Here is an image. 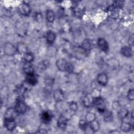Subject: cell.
Listing matches in <instances>:
<instances>
[{"instance_id":"9","label":"cell","mask_w":134,"mask_h":134,"mask_svg":"<svg viewBox=\"0 0 134 134\" xmlns=\"http://www.w3.org/2000/svg\"><path fill=\"white\" fill-rule=\"evenodd\" d=\"M94 98L92 94H86L83 100L84 105L86 107H90L94 104Z\"/></svg>"},{"instance_id":"6","label":"cell","mask_w":134,"mask_h":134,"mask_svg":"<svg viewBox=\"0 0 134 134\" xmlns=\"http://www.w3.org/2000/svg\"><path fill=\"white\" fill-rule=\"evenodd\" d=\"M69 63V62L66 61L65 59L61 58L57 60L55 64L59 70L62 72H66Z\"/></svg>"},{"instance_id":"23","label":"cell","mask_w":134,"mask_h":134,"mask_svg":"<svg viewBox=\"0 0 134 134\" xmlns=\"http://www.w3.org/2000/svg\"><path fill=\"white\" fill-rule=\"evenodd\" d=\"M88 124V126L91 129L92 131L94 132L98 131V130L99 128V124L98 122V121H96V120Z\"/></svg>"},{"instance_id":"35","label":"cell","mask_w":134,"mask_h":134,"mask_svg":"<svg viewBox=\"0 0 134 134\" xmlns=\"http://www.w3.org/2000/svg\"><path fill=\"white\" fill-rule=\"evenodd\" d=\"M128 43H129V44L130 48H131V47L133 46V36H130V37L129 38Z\"/></svg>"},{"instance_id":"20","label":"cell","mask_w":134,"mask_h":134,"mask_svg":"<svg viewBox=\"0 0 134 134\" xmlns=\"http://www.w3.org/2000/svg\"><path fill=\"white\" fill-rule=\"evenodd\" d=\"M16 49L17 51L20 54H24L26 52H28L27 46L24 43H19L16 47Z\"/></svg>"},{"instance_id":"14","label":"cell","mask_w":134,"mask_h":134,"mask_svg":"<svg viewBox=\"0 0 134 134\" xmlns=\"http://www.w3.org/2000/svg\"><path fill=\"white\" fill-rule=\"evenodd\" d=\"M16 114L17 113L15 110V108H9L6 110L5 113V114L4 115V119H14V117H15Z\"/></svg>"},{"instance_id":"15","label":"cell","mask_w":134,"mask_h":134,"mask_svg":"<svg viewBox=\"0 0 134 134\" xmlns=\"http://www.w3.org/2000/svg\"><path fill=\"white\" fill-rule=\"evenodd\" d=\"M26 26L23 23L18 22L16 24V30L18 34L20 36H23L26 34Z\"/></svg>"},{"instance_id":"31","label":"cell","mask_w":134,"mask_h":134,"mask_svg":"<svg viewBox=\"0 0 134 134\" xmlns=\"http://www.w3.org/2000/svg\"><path fill=\"white\" fill-rule=\"evenodd\" d=\"M69 108L71 110H72L73 111H76L78 108L77 103L75 102H70L69 104Z\"/></svg>"},{"instance_id":"22","label":"cell","mask_w":134,"mask_h":134,"mask_svg":"<svg viewBox=\"0 0 134 134\" xmlns=\"http://www.w3.org/2000/svg\"><path fill=\"white\" fill-rule=\"evenodd\" d=\"M55 37L56 36L55 33L52 31H49L47 33L46 39L48 42L49 43H53L55 39Z\"/></svg>"},{"instance_id":"11","label":"cell","mask_w":134,"mask_h":134,"mask_svg":"<svg viewBox=\"0 0 134 134\" xmlns=\"http://www.w3.org/2000/svg\"><path fill=\"white\" fill-rule=\"evenodd\" d=\"M52 114L49 111H44L41 115V120L44 124H48L50 122L52 118Z\"/></svg>"},{"instance_id":"12","label":"cell","mask_w":134,"mask_h":134,"mask_svg":"<svg viewBox=\"0 0 134 134\" xmlns=\"http://www.w3.org/2000/svg\"><path fill=\"white\" fill-rule=\"evenodd\" d=\"M54 99L57 102H61L64 99V95L62 91L58 89L56 90L53 93Z\"/></svg>"},{"instance_id":"28","label":"cell","mask_w":134,"mask_h":134,"mask_svg":"<svg viewBox=\"0 0 134 134\" xmlns=\"http://www.w3.org/2000/svg\"><path fill=\"white\" fill-rule=\"evenodd\" d=\"M34 58L33 54L30 52H27L24 54V59L26 62L31 63L34 60Z\"/></svg>"},{"instance_id":"18","label":"cell","mask_w":134,"mask_h":134,"mask_svg":"<svg viewBox=\"0 0 134 134\" xmlns=\"http://www.w3.org/2000/svg\"><path fill=\"white\" fill-rule=\"evenodd\" d=\"M132 126L133 124H131L130 122L122 120L120 126V129L124 132H128L131 130Z\"/></svg>"},{"instance_id":"26","label":"cell","mask_w":134,"mask_h":134,"mask_svg":"<svg viewBox=\"0 0 134 134\" xmlns=\"http://www.w3.org/2000/svg\"><path fill=\"white\" fill-rule=\"evenodd\" d=\"M96 115L92 112H88L85 115V120L87 122L90 123L96 120Z\"/></svg>"},{"instance_id":"13","label":"cell","mask_w":134,"mask_h":134,"mask_svg":"<svg viewBox=\"0 0 134 134\" xmlns=\"http://www.w3.org/2000/svg\"><path fill=\"white\" fill-rule=\"evenodd\" d=\"M68 123L67 118L63 115H61L58 119L57 121V125L58 127H59L61 129H64Z\"/></svg>"},{"instance_id":"3","label":"cell","mask_w":134,"mask_h":134,"mask_svg":"<svg viewBox=\"0 0 134 134\" xmlns=\"http://www.w3.org/2000/svg\"><path fill=\"white\" fill-rule=\"evenodd\" d=\"M19 13L25 16H28L31 13V8L29 5L25 2H23L19 4L18 7Z\"/></svg>"},{"instance_id":"16","label":"cell","mask_w":134,"mask_h":134,"mask_svg":"<svg viewBox=\"0 0 134 134\" xmlns=\"http://www.w3.org/2000/svg\"><path fill=\"white\" fill-rule=\"evenodd\" d=\"M23 69L24 72L26 74V75L33 74L34 73V69L31 63L26 62L23 66Z\"/></svg>"},{"instance_id":"21","label":"cell","mask_w":134,"mask_h":134,"mask_svg":"<svg viewBox=\"0 0 134 134\" xmlns=\"http://www.w3.org/2000/svg\"><path fill=\"white\" fill-rule=\"evenodd\" d=\"M129 114V111L127 109L123 108L120 109L118 113V116L121 120H123L126 118Z\"/></svg>"},{"instance_id":"1","label":"cell","mask_w":134,"mask_h":134,"mask_svg":"<svg viewBox=\"0 0 134 134\" xmlns=\"http://www.w3.org/2000/svg\"><path fill=\"white\" fill-rule=\"evenodd\" d=\"M85 5L82 2H79L74 5L73 8V12L74 15L78 18H82L85 12Z\"/></svg>"},{"instance_id":"33","label":"cell","mask_w":134,"mask_h":134,"mask_svg":"<svg viewBox=\"0 0 134 134\" xmlns=\"http://www.w3.org/2000/svg\"><path fill=\"white\" fill-rule=\"evenodd\" d=\"M54 81L53 79H51V78H48L47 79L45 80V83L48 86H51L53 84Z\"/></svg>"},{"instance_id":"25","label":"cell","mask_w":134,"mask_h":134,"mask_svg":"<svg viewBox=\"0 0 134 134\" xmlns=\"http://www.w3.org/2000/svg\"><path fill=\"white\" fill-rule=\"evenodd\" d=\"M49 62L47 61V60H44V61H42V62H40L38 64V65L37 66V68L40 71H42L45 70L49 66Z\"/></svg>"},{"instance_id":"10","label":"cell","mask_w":134,"mask_h":134,"mask_svg":"<svg viewBox=\"0 0 134 134\" xmlns=\"http://www.w3.org/2000/svg\"><path fill=\"white\" fill-rule=\"evenodd\" d=\"M108 81L107 75L105 73H102L98 75L97 77V82L102 86H105Z\"/></svg>"},{"instance_id":"34","label":"cell","mask_w":134,"mask_h":134,"mask_svg":"<svg viewBox=\"0 0 134 134\" xmlns=\"http://www.w3.org/2000/svg\"><path fill=\"white\" fill-rule=\"evenodd\" d=\"M35 18L37 21H40L42 19V16L40 13H36L35 15Z\"/></svg>"},{"instance_id":"30","label":"cell","mask_w":134,"mask_h":134,"mask_svg":"<svg viewBox=\"0 0 134 134\" xmlns=\"http://www.w3.org/2000/svg\"><path fill=\"white\" fill-rule=\"evenodd\" d=\"M79 127L82 130H86V128L88 127V122L85 120H81L79 122Z\"/></svg>"},{"instance_id":"27","label":"cell","mask_w":134,"mask_h":134,"mask_svg":"<svg viewBox=\"0 0 134 134\" xmlns=\"http://www.w3.org/2000/svg\"><path fill=\"white\" fill-rule=\"evenodd\" d=\"M92 44L88 39H85L82 44V47L85 51H90L91 49Z\"/></svg>"},{"instance_id":"29","label":"cell","mask_w":134,"mask_h":134,"mask_svg":"<svg viewBox=\"0 0 134 134\" xmlns=\"http://www.w3.org/2000/svg\"><path fill=\"white\" fill-rule=\"evenodd\" d=\"M104 120L106 122H110L112 121L113 119V116L111 112L108 111H105L104 113Z\"/></svg>"},{"instance_id":"2","label":"cell","mask_w":134,"mask_h":134,"mask_svg":"<svg viewBox=\"0 0 134 134\" xmlns=\"http://www.w3.org/2000/svg\"><path fill=\"white\" fill-rule=\"evenodd\" d=\"M21 96H21V97H19L17 99L15 107V110L16 111L17 113L19 114H23L25 113L27 109V105L24 102L23 99L21 98Z\"/></svg>"},{"instance_id":"5","label":"cell","mask_w":134,"mask_h":134,"mask_svg":"<svg viewBox=\"0 0 134 134\" xmlns=\"http://www.w3.org/2000/svg\"><path fill=\"white\" fill-rule=\"evenodd\" d=\"M97 110L101 113H104L105 111V105L103 99L99 97L94 98V104Z\"/></svg>"},{"instance_id":"24","label":"cell","mask_w":134,"mask_h":134,"mask_svg":"<svg viewBox=\"0 0 134 134\" xmlns=\"http://www.w3.org/2000/svg\"><path fill=\"white\" fill-rule=\"evenodd\" d=\"M46 19L49 23H52L55 19V15L54 12L50 9H48L46 12Z\"/></svg>"},{"instance_id":"19","label":"cell","mask_w":134,"mask_h":134,"mask_svg":"<svg viewBox=\"0 0 134 134\" xmlns=\"http://www.w3.org/2000/svg\"><path fill=\"white\" fill-rule=\"evenodd\" d=\"M26 81L28 84L31 85H35L38 82L37 79L34 73L27 75V76L26 77Z\"/></svg>"},{"instance_id":"17","label":"cell","mask_w":134,"mask_h":134,"mask_svg":"<svg viewBox=\"0 0 134 134\" xmlns=\"http://www.w3.org/2000/svg\"><path fill=\"white\" fill-rule=\"evenodd\" d=\"M121 54L125 57L129 58L131 57L132 55V51L131 48L130 47L125 46L123 47L120 50Z\"/></svg>"},{"instance_id":"32","label":"cell","mask_w":134,"mask_h":134,"mask_svg":"<svg viewBox=\"0 0 134 134\" xmlns=\"http://www.w3.org/2000/svg\"><path fill=\"white\" fill-rule=\"evenodd\" d=\"M127 98L130 101L133 100V99H134V91L133 89H131L128 91V94H127Z\"/></svg>"},{"instance_id":"4","label":"cell","mask_w":134,"mask_h":134,"mask_svg":"<svg viewBox=\"0 0 134 134\" xmlns=\"http://www.w3.org/2000/svg\"><path fill=\"white\" fill-rule=\"evenodd\" d=\"M4 51L6 55L9 56L14 55L16 52H17L16 47L9 42H7L5 44L4 47Z\"/></svg>"},{"instance_id":"8","label":"cell","mask_w":134,"mask_h":134,"mask_svg":"<svg viewBox=\"0 0 134 134\" xmlns=\"http://www.w3.org/2000/svg\"><path fill=\"white\" fill-rule=\"evenodd\" d=\"M4 125L5 128L9 131L14 130L16 127V123L14 119H4Z\"/></svg>"},{"instance_id":"36","label":"cell","mask_w":134,"mask_h":134,"mask_svg":"<svg viewBox=\"0 0 134 134\" xmlns=\"http://www.w3.org/2000/svg\"><path fill=\"white\" fill-rule=\"evenodd\" d=\"M110 133H120V132H119V131H116V130H114V131H111V132H110Z\"/></svg>"},{"instance_id":"7","label":"cell","mask_w":134,"mask_h":134,"mask_svg":"<svg viewBox=\"0 0 134 134\" xmlns=\"http://www.w3.org/2000/svg\"><path fill=\"white\" fill-rule=\"evenodd\" d=\"M97 45L99 49L105 52H107L109 50V45L107 41L103 38H99L97 40Z\"/></svg>"}]
</instances>
